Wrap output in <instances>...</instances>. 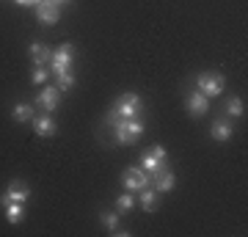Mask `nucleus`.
<instances>
[{
  "mask_svg": "<svg viewBox=\"0 0 248 237\" xmlns=\"http://www.w3.org/2000/svg\"><path fill=\"white\" fill-rule=\"evenodd\" d=\"M143 111V99L135 94V91H127L110 105V113H108V122L110 119H135V116Z\"/></svg>",
  "mask_w": 248,
  "mask_h": 237,
  "instance_id": "2",
  "label": "nucleus"
},
{
  "mask_svg": "<svg viewBox=\"0 0 248 237\" xmlns=\"http://www.w3.org/2000/svg\"><path fill=\"white\" fill-rule=\"evenodd\" d=\"M28 199H31V188L22 182H11L6 190H3V196H0V207H6L9 202H19V204H25Z\"/></svg>",
  "mask_w": 248,
  "mask_h": 237,
  "instance_id": "7",
  "label": "nucleus"
},
{
  "mask_svg": "<svg viewBox=\"0 0 248 237\" xmlns=\"http://www.w3.org/2000/svg\"><path fill=\"white\" fill-rule=\"evenodd\" d=\"M152 182H155V190L157 193H169L171 188L177 185V176H174L171 168H163V171H157V174L152 176Z\"/></svg>",
  "mask_w": 248,
  "mask_h": 237,
  "instance_id": "14",
  "label": "nucleus"
},
{
  "mask_svg": "<svg viewBox=\"0 0 248 237\" xmlns=\"http://www.w3.org/2000/svg\"><path fill=\"white\" fill-rule=\"evenodd\" d=\"M138 193H141V196H138V199H135V202H138V204H141V207H143V210H146V212H155V210H157V190H152V185H149V188H143V190H138Z\"/></svg>",
  "mask_w": 248,
  "mask_h": 237,
  "instance_id": "15",
  "label": "nucleus"
},
{
  "mask_svg": "<svg viewBox=\"0 0 248 237\" xmlns=\"http://www.w3.org/2000/svg\"><path fill=\"white\" fill-rule=\"evenodd\" d=\"M226 113L234 116V119H240V116L246 113V105H243V99H240V97H229V99H226Z\"/></svg>",
  "mask_w": 248,
  "mask_h": 237,
  "instance_id": "19",
  "label": "nucleus"
},
{
  "mask_svg": "<svg viewBox=\"0 0 248 237\" xmlns=\"http://www.w3.org/2000/svg\"><path fill=\"white\" fill-rule=\"evenodd\" d=\"M3 210H6V218H9V223H19V221L25 218V204H19V202H9Z\"/></svg>",
  "mask_w": 248,
  "mask_h": 237,
  "instance_id": "16",
  "label": "nucleus"
},
{
  "mask_svg": "<svg viewBox=\"0 0 248 237\" xmlns=\"http://www.w3.org/2000/svg\"><path fill=\"white\" fill-rule=\"evenodd\" d=\"M72 61H75V44L63 42V44H58V50H53L50 66H66V69H72Z\"/></svg>",
  "mask_w": 248,
  "mask_h": 237,
  "instance_id": "9",
  "label": "nucleus"
},
{
  "mask_svg": "<svg viewBox=\"0 0 248 237\" xmlns=\"http://www.w3.org/2000/svg\"><path fill=\"white\" fill-rule=\"evenodd\" d=\"M133 207H135V199H133V193H130V190H127V193H122L119 199H116V210L122 212V215L133 212Z\"/></svg>",
  "mask_w": 248,
  "mask_h": 237,
  "instance_id": "18",
  "label": "nucleus"
},
{
  "mask_svg": "<svg viewBox=\"0 0 248 237\" xmlns=\"http://www.w3.org/2000/svg\"><path fill=\"white\" fill-rule=\"evenodd\" d=\"M141 168H143L149 176H155L157 171H163V168H169L166 149H163V146H152V149H146V152L141 155Z\"/></svg>",
  "mask_w": 248,
  "mask_h": 237,
  "instance_id": "3",
  "label": "nucleus"
},
{
  "mask_svg": "<svg viewBox=\"0 0 248 237\" xmlns=\"http://www.w3.org/2000/svg\"><path fill=\"white\" fill-rule=\"evenodd\" d=\"M58 91H61L58 86H45L39 91V97H36V105L42 108L45 113H53L55 108H58Z\"/></svg>",
  "mask_w": 248,
  "mask_h": 237,
  "instance_id": "8",
  "label": "nucleus"
},
{
  "mask_svg": "<svg viewBox=\"0 0 248 237\" xmlns=\"http://www.w3.org/2000/svg\"><path fill=\"white\" fill-rule=\"evenodd\" d=\"M47 78H50V69H47V66H33L31 80H33L36 86H47Z\"/></svg>",
  "mask_w": 248,
  "mask_h": 237,
  "instance_id": "22",
  "label": "nucleus"
},
{
  "mask_svg": "<svg viewBox=\"0 0 248 237\" xmlns=\"http://www.w3.org/2000/svg\"><path fill=\"white\" fill-rule=\"evenodd\" d=\"M28 53H31L33 66H47V63H50V58H53V50H50V47H45L42 42H31Z\"/></svg>",
  "mask_w": 248,
  "mask_h": 237,
  "instance_id": "11",
  "label": "nucleus"
},
{
  "mask_svg": "<svg viewBox=\"0 0 248 237\" xmlns=\"http://www.w3.org/2000/svg\"><path fill=\"white\" fill-rule=\"evenodd\" d=\"M11 119H14V122H31V119H33V108L31 105H25V102H17V105H14V111H11Z\"/></svg>",
  "mask_w": 248,
  "mask_h": 237,
  "instance_id": "17",
  "label": "nucleus"
},
{
  "mask_svg": "<svg viewBox=\"0 0 248 237\" xmlns=\"http://www.w3.org/2000/svg\"><path fill=\"white\" fill-rule=\"evenodd\" d=\"M185 108H187V116H190V119H202V116L210 111V97H204L202 91L196 88V91H190L185 97Z\"/></svg>",
  "mask_w": 248,
  "mask_h": 237,
  "instance_id": "6",
  "label": "nucleus"
},
{
  "mask_svg": "<svg viewBox=\"0 0 248 237\" xmlns=\"http://www.w3.org/2000/svg\"><path fill=\"white\" fill-rule=\"evenodd\" d=\"M14 3H17V6H31V9H36L42 0H14Z\"/></svg>",
  "mask_w": 248,
  "mask_h": 237,
  "instance_id": "23",
  "label": "nucleus"
},
{
  "mask_svg": "<svg viewBox=\"0 0 248 237\" xmlns=\"http://www.w3.org/2000/svg\"><path fill=\"white\" fill-rule=\"evenodd\" d=\"M36 17H39L42 25H55L58 17H61V9H58L55 3H45V0H42V3L36 6Z\"/></svg>",
  "mask_w": 248,
  "mask_h": 237,
  "instance_id": "10",
  "label": "nucleus"
},
{
  "mask_svg": "<svg viewBox=\"0 0 248 237\" xmlns=\"http://www.w3.org/2000/svg\"><path fill=\"white\" fill-rule=\"evenodd\" d=\"M226 86V80L223 75H215V72H202L199 78H196V88L202 91L204 97H218Z\"/></svg>",
  "mask_w": 248,
  "mask_h": 237,
  "instance_id": "5",
  "label": "nucleus"
},
{
  "mask_svg": "<svg viewBox=\"0 0 248 237\" xmlns=\"http://www.w3.org/2000/svg\"><path fill=\"white\" fill-rule=\"evenodd\" d=\"M234 135V127H232L226 119H215L213 122V127H210V138L213 141H218V143H226V141Z\"/></svg>",
  "mask_w": 248,
  "mask_h": 237,
  "instance_id": "12",
  "label": "nucleus"
},
{
  "mask_svg": "<svg viewBox=\"0 0 248 237\" xmlns=\"http://www.w3.org/2000/svg\"><path fill=\"white\" fill-rule=\"evenodd\" d=\"M99 221H102V226L108 229V232H110V235H116V232H119V215H113V212H102V215H99Z\"/></svg>",
  "mask_w": 248,
  "mask_h": 237,
  "instance_id": "21",
  "label": "nucleus"
},
{
  "mask_svg": "<svg viewBox=\"0 0 248 237\" xmlns=\"http://www.w3.org/2000/svg\"><path fill=\"white\" fill-rule=\"evenodd\" d=\"M45 3H55V0H45Z\"/></svg>",
  "mask_w": 248,
  "mask_h": 237,
  "instance_id": "25",
  "label": "nucleus"
},
{
  "mask_svg": "<svg viewBox=\"0 0 248 237\" xmlns=\"http://www.w3.org/2000/svg\"><path fill=\"white\" fill-rule=\"evenodd\" d=\"M55 78H58V88H61V91H69V88L75 86V75H72V69L55 72Z\"/></svg>",
  "mask_w": 248,
  "mask_h": 237,
  "instance_id": "20",
  "label": "nucleus"
},
{
  "mask_svg": "<svg viewBox=\"0 0 248 237\" xmlns=\"http://www.w3.org/2000/svg\"><path fill=\"white\" fill-rule=\"evenodd\" d=\"M63 3H72V0H55V6H63Z\"/></svg>",
  "mask_w": 248,
  "mask_h": 237,
  "instance_id": "24",
  "label": "nucleus"
},
{
  "mask_svg": "<svg viewBox=\"0 0 248 237\" xmlns=\"http://www.w3.org/2000/svg\"><path fill=\"white\" fill-rule=\"evenodd\" d=\"M110 127H113V141L122 143V146H130L143 135V124L135 119H110Z\"/></svg>",
  "mask_w": 248,
  "mask_h": 237,
  "instance_id": "1",
  "label": "nucleus"
},
{
  "mask_svg": "<svg viewBox=\"0 0 248 237\" xmlns=\"http://www.w3.org/2000/svg\"><path fill=\"white\" fill-rule=\"evenodd\" d=\"M122 185L130 190V193H138V190H143V188H149L152 185V176L143 171V168L133 166V168H124L122 174Z\"/></svg>",
  "mask_w": 248,
  "mask_h": 237,
  "instance_id": "4",
  "label": "nucleus"
},
{
  "mask_svg": "<svg viewBox=\"0 0 248 237\" xmlns=\"http://www.w3.org/2000/svg\"><path fill=\"white\" fill-rule=\"evenodd\" d=\"M33 122V130H36V135H42V138H50V135H55V122H53V116L50 113H42V116H33L31 119Z\"/></svg>",
  "mask_w": 248,
  "mask_h": 237,
  "instance_id": "13",
  "label": "nucleus"
}]
</instances>
